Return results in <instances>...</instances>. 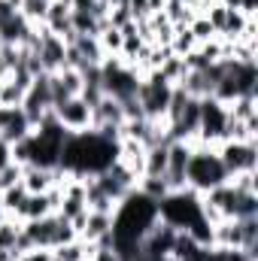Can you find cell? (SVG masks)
<instances>
[{
  "mask_svg": "<svg viewBox=\"0 0 258 261\" xmlns=\"http://www.w3.org/2000/svg\"><path fill=\"white\" fill-rule=\"evenodd\" d=\"M0 97H3V76H0Z\"/></svg>",
  "mask_w": 258,
  "mask_h": 261,
  "instance_id": "28",
  "label": "cell"
},
{
  "mask_svg": "<svg viewBox=\"0 0 258 261\" xmlns=\"http://www.w3.org/2000/svg\"><path fill=\"white\" fill-rule=\"evenodd\" d=\"M240 15H246V18H258V0H237V6H234Z\"/></svg>",
  "mask_w": 258,
  "mask_h": 261,
  "instance_id": "22",
  "label": "cell"
},
{
  "mask_svg": "<svg viewBox=\"0 0 258 261\" xmlns=\"http://www.w3.org/2000/svg\"><path fill=\"white\" fill-rule=\"evenodd\" d=\"M0 216H3V203H0Z\"/></svg>",
  "mask_w": 258,
  "mask_h": 261,
  "instance_id": "29",
  "label": "cell"
},
{
  "mask_svg": "<svg viewBox=\"0 0 258 261\" xmlns=\"http://www.w3.org/2000/svg\"><path fill=\"white\" fill-rule=\"evenodd\" d=\"M225 110H228V119H234V122H252V119H258V94H240Z\"/></svg>",
  "mask_w": 258,
  "mask_h": 261,
  "instance_id": "7",
  "label": "cell"
},
{
  "mask_svg": "<svg viewBox=\"0 0 258 261\" xmlns=\"http://www.w3.org/2000/svg\"><path fill=\"white\" fill-rule=\"evenodd\" d=\"M18 182H21V164L9 161V164L0 170V192H6V189H12V186H18Z\"/></svg>",
  "mask_w": 258,
  "mask_h": 261,
  "instance_id": "19",
  "label": "cell"
},
{
  "mask_svg": "<svg viewBox=\"0 0 258 261\" xmlns=\"http://www.w3.org/2000/svg\"><path fill=\"white\" fill-rule=\"evenodd\" d=\"M46 216H52V203H49V197L46 195H28V200L21 203V210H18V222H37V219H46Z\"/></svg>",
  "mask_w": 258,
  "mask_h": 261,
  "instance_id": "8",
  "label": "cell"
},
{
  "mask_svg": "<svg viewBox=\"0 0 258 261\" xmlns=\"http://www.w3.org/2000/svg\"><path fill=\"white\" fill-rule=\"evenodd\" d=\"M55 110V119L67 134H82V130H91V107L85 97H67L61 103L52 107Z\"/></svg>",
  "mask_w": 258,
  "mask_h": 261,
  "instance_id": "6",
  "label": "cell"
},
{
  "mask_svg": "<svg viewBox=\"0 0 258 261\" xmlns=\"http://www.w3.org/2000/svg\"><path fill=\"white\" fill-rule=\"evenodd\" d=\"M116 158H119V143H110L94 130H82V134H70L64 140L58 167L73 179H85L107 170Z\"/></svg>",
  "mask_w": 258,
  "mask_h": 261,
  "instance_id": "1",
  "label": "cell"
},
{
  "mask_svg": "<svg viewBox=\"0 0 258 261\" xmlns=\"http://www.w3.org/2000/svg\"><path fill=\"white\" fill-rule=\"evenodd\" d=\"M176 3H186V6H194V3H197V0H176Z\"/></svg>",
  "mask_w": 258,
  "mask_h": 261,
  "instance_id": "27",
  "label": "cell"
},
{
  "mask_svg": "<svg viewBox=\"0 0 258 261\" xmlns=\"http://www.w3.org/2000/svg\"><path fill=\"white\" fill-rule=\"evenodd\" d=\"M222 182H228V173H225V167H222V161L216 155V146L194 143L192 158H189V170H186V189L203 195V192H210V189H216Z\"/></svg>",
  "mask_w": 258,
  "mask_h": 261,
  "instance_id": "2",
  "label": "cell"
},
{
  "mask_svg": "<svg viewBox=\"0 0 258 261\" xmlns=\"http://www.w3.org/2000/svg\"><path fill=\"white\" fill-rule=\"evenodd\" d=\"M186 73H189V67H186V58H179V55L164 58V64L158 67V76L167 79L170 85H179V82L186 79Z\"/></svg>",
  "mask_w": 258,
  "mask_h": 261,
  "instance_id": "12",
  "label": "cell"
},
{
  "mask_svg": "<svg viewBox=\"0 0 258 261\" xmlns=\"http://www.w3.org/2000/svg\"><path fill=\"white\" fill-rule=\"evenodd\" d=\"M21 234V222L12 216H0V249H15Z\"/></svg>",
  "mask_w": 258,
  "mask_h": 261,
  "instance_id": "15",
  "label": "cell"
},
{
  "mask_svg": "<svg viewBox=\"0 0 258 261\" xmlns=\"http://www.w3.org/2000/svg\"><path fill=\"white\" fill-rule=\"evenodd\" d=\"M9 161H12V146L0 140V170H3V167H6Z\"/></svg>",
  "mask_w": 258,
  "mask_h": 261,
  "instance_id": "23",
  "label": "cell"
},
{
  "mask_svg": "<svg viewBox=\"0 0 258 261\" xmlns=\"http://www.w3.org/2000/svg\"><path fill=\"white\" fill-rule=\"evenodd\" d=\"M85 261H91V258H85Z\"/></svg>",
  "mask_w": 258,
  "mask_h": 261,
  "instance_id": "30",
  "label": "cell"
},
{
  "mask_svg": "<svg viewBox=\"0 0 258 261\" xmlns=\"http://www.w3.org/2000/svg\"><path fill=\"white\" fill-rule=\"evenodd\" d=\"M167 0H149V12H161Z\"/></svg>",
  "mask_w": 258,
  "mask_h": 261,
  "instance_id": "25",
  "label": "cell"
},
{
  "mask_svg": "<svg viewBox=\"0 0 258 261\" xmlns=\"http://www.w3.org/2000/svg\"><path fill=\"white\" fill-rule=\"evenodd\" d=\"M158 219L176 231H189L200 216V195L192 189H179V192H170L167 197L158 200Z\"/></svg>",
  "mask_w": 258,
  "mask_h": 261,
  "instance_id": "3",
  "label": "cell"
},
{
  "mask_svg": "<svg viewBox=\"0 0 258 261\" xmlns=\"http://www.w3.org/2000/svg\"><path fill=\"white\" fill-rule=\"evenodd\" d=\"M18 261H55V252H52V249H40V246H34V249L21 252Z\"/></svg>",
  "mask_w": 258,
  "mask_h": 261,
  "instance_id": "20",
  "label": "cell"
},
{
  "mask_svg": "<svg viewBox=\"0 0 258 261\" xmlns=\"http://www.w3.org/2000/svg\"><path fill=\"white\" fill-rule=\"evenodd\" d=\"M91 261H122V258H119V252H116L113 246H94Z\"/></svg>",
  "mask_w": 258,
  "mask_h": 261,
  "instance_id": "21",
  "label": "cell"
},
{
  "mask_svg": "<svg viewBox=\"0 0 258 261\" xmlns=\"http://www.w3.org/2000/svg\"><path fill=\"white\" fill-rule=\"evenodd\" d=\"M164 170H167V143L149 146L143 158V176H164Z\"/></svg>",
  "mask_w": 258,
  "mask_h": 261,
  "instance_id": "9",
  "label": "cell"
},
{
  "mask_svg": "<svg viewBox=\"0 0 258 261\" xmlns=\"http://www.w3.org/2000/svg\"><path fill=\"white\" fill-rule=\"evenodd\" d=\"M194 49H197V40H194L192 31H189V28H173L170 52H173V55H179V58H186V55H192Z\"/></svg>",
  "mask_w": 258,
  "mask_h": 261,
  "instance_id": "14",
  "label": "cell"
},
{
  "mask_svg": "<svg viewBox=\"0 0 258 261\" xmlns=\"http://www.w3.org/2000/svg\"><path fill=\"white\" fill-rule=\"evenodd\" d=\"M216 155L225 167L228 176L243 173V170H258V143H237V140H222L216 146Z\"/></svg>",
  "mask_w": 258,
  "mask_h": 261,
  "instance_id": "5",
  "label": "cell"
},
{
  "mask_svg": "<svg viewBox=\"0 0 258 261\" xmlns=\"http://www.w3.org/2000/svg\"><path fill=\"white\" fill-rule=\"evenodd\" d=\"M18 249H0V261H18Z\"/></svg>",
  "mask_w": 258,
  "mask_h": 261,
  "instance_id": "24",
  "label": "cell"
},
{
  "mask_svg": "<svg viewBox=\"0 0 258 261\" xmlns=\"http://www.w3.org/2000/svg\"><path fill=\"white\" fill-rule=\"evenodd\" d=\"M24 200H28V192H24V186H21V182H18V186H12V189H6V192H0L3 216H12V219H15Z\"/></svg>",
  "mask_w": 258,
  "mask_h": 261,
  "instance_id": "13",
  "label": "cell"
},
{
  "mask_svg": "<svg viewBox=\"0 0 258 261\" xmlns=\"http://www.w3.org/2000/svg\"><path fill=\"white\" fill-rule=\"evenodd\" d=\"M104 3H107L110 9H113V6H128V0H104Z\"/></svg>",
  "mask_w": 258,
  "mask_h": 261,
  "instance_id": "26",
  "label": "cell"
},
{
  "mask_svg": "<svg viewBox=\"0 0 258 261\" xmlns=\"http://www.w3.org/2000/svg\"><path fill=\"white\" fill-rule=\"evenodd\" d=\"M189 31L194 34L197 46H200V43H207V40H216V31H213V24L207 21V15H194V21L189 24Z\"/></svg>",
  "mask_w": 258,
  "mask_h": 261,
  "instance_id": "18",
  "label": "cell"
},
{
  "mask_svg": "<svg viewBox=\"0 0 258 261\" xmlns=\"http://www.w3.org/2000/svg\"><path fill=\"white\" fill-rule=\"evenodd\" d=\"M49 3H52V0H18V15H21L28 24L43 28L46 12H49Z\"/></svg>",
  "mask_w": 258,
  "mask_h": 261,
  "instance_id": "11",
  "label": "cell"
},
{
  "mask_svg": "<svg viewBox=\"0 0 258 261\" xmlns=\"http://www.w3.org/2000/svg\"><path fill=\"white\" fill-rule=\"evenodd\" d=\"M170 97H173V85L167 79L158 76V70H149L143 73L140 79V88H137V100H140V110L149 122H161L167 116V107H170Z\"/></svg>",
  "mask_w": 258,
  "mask_h": 261,
  "instance_id": "4",
  "label": "cell"
},
{
  "mask_svg": "<svg viewBox=\"0 0 258 261\" xmlns=\"http://www.w3.org/2000/svg\"><path fill=\"white\" fill-rule=\"evenodd\" d=\"M24 100V88L15 85L9 76H3V97H0V107H21Z\"/></svg>",
  "mask_w": 258,
  "mask_h": 261,
  "instance_id": "17",
  "label": "cell"
},
{
  "mask_svg": "<svg viewBox=\"0 0 258 261\" xmlns=\"http://www.w3.org/2000/svg\"><path fill=\"white\" fill-rule=\"evenodd\" d=\"M97 43H100L107 58H119V52H122V31L119 28H104L97 34Z\"/></svg>",
  "mask_w": 258,
  "mask_h": 261,
  "instance_id": "16",
  "label": "cell"
},
{
  "mask_svg": "<svg viewBox=\"0 0 258 261\" xmlns=\"http://www.w3.org/2000/svg\"><path fill=\"white\" fill-rule=\"evenodd\" d=\"M161 12H164V18H167L173 28H189V24L194 21V15H197V9H194V6L176 3V0H167Z\"/></svg>",
  "mask_w": 258,
  "mask_h": 261,
  "instance_id": "10",
  "label": "cell"
}]
</instances>
